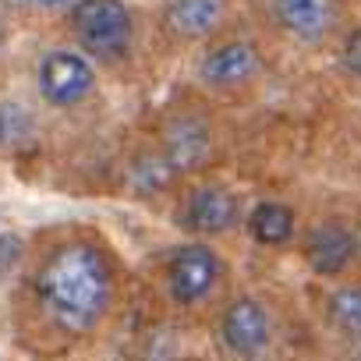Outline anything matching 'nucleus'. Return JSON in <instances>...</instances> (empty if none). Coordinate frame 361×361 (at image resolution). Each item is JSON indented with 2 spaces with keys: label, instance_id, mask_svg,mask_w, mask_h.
<instances>
[{
  "label": "nucleus",
  "instance_id": "obj_15",
  "mask_svg": "<svg viewBox=\"0 0 361 361\" xmlns=\"http://www.w3.org/2000/svg\"><path fill=\"white\" fill-rule=\"evenodd\" d=\"M15 8H36V11H54V8H68V4H78V0H8Z\"/></svg>",
  "mask_w": 361,
  "mask_h": 361
},
{
  "label": "nucleus",
  "instance_id": "obj_1",
  "mask_svg": "<svg viewBox=\"0 0 361 361\" xmlns=\"http://www.w3.org/2000/svg\"><path fill=\"white\" fill-rule=\"evenodd\" d=\"M110 266L99 248L85 241L61 245L36 276V294L54 326L64 333H89L110 305Z\"/></svg>",
  "mask_w": 361,
  "mask_h": 361
},
{
  "label": "nucleus",
  "instance_id": "obj_3",
  "mask_svg": "<svg viewBox=\"0 0 361 361\" xmlns=\"http://www.w3.org/2000/svg\"><path fill=\"white\" fill-rule=\"evenodd\" d=\"M36 82H39V96L50 106H75L92 92L96 71H92L89 57H82L75 50H54L39 61Z\"/></svg>",
  "mask_w": 361,
  "mask_h": 361
},
{
  "label": "nucleus",
  "instance_id": "obj_6",
  "mask_svg": "<svg viewBox=\"0 0 361 361\" xmlns=\"http://www.w3.org/2000/svg\"><path fill=\"white\" fill-rule=\"evenodd\" d=\"M305 255H308V266L322 276H333V273H343L354 255H357V241L350 231H343L340 224H322L312 231L308 245H305Z\"/></svg>",
  "mask_w": 361,
  "mask_h": 361
},
{
  "label": "nucleus",
  "instance_id": "obj_13",
  "mask_svg": "<svg viewBox=\"0 0 361 361\" xmlns=\"http://www.w3.org/2000/svg\"><path fill=\"white\" fill-rule=\"evenodd\" d=\"M329 319L347 336L361 340V287H343L329 298Z\"/></svg>",
  "mask_w": 361,
  "mask_h": 361
},
{
  "label": "nucleus",
  "instance_id": "obj_8",
  "mask_svg": "<svg viewBox=\"0 0 361 361\" xmlns=\"http://www.w3.org/2000/svg\"><path fill=\"white\" fill-rule=\"evenodd\" d=\"M209 156V131L195 117H177L166 124L163 135V159L173 170H192Z\"/></svg>",
  "mask_w": 361,
  "mask_h": 361
},
{
  "label": "nucleus",
  "instance_id": "obj_9",
  "mask_svg": "<svg viewBox=\"0 0 361 361\" xmlns=\"http://www.w3.org/2000/svg\"><path fill=\"white\" fill-rule=\"evenodd\" d=\"M273 11H276L280 25L287 32H294L298 39L326 36L333 18H336V4H333V0H273Z\"/></svg>",
  "mask_w": 361,
  "mask_h": 361
},
{
  "label": "nucleus",
  "instance_id": "obj_10",
  "mask_svg": "<svg viewBox=\"0 0 361 361\" xmlns=\"http://www.w3.org/2000/svg\"><path fill=\"white\" fill-rule=\"evenodd\" d=\"M234 220H238V202L224 188H206V192H195L188 199L185 224L195 234H220V231L234 227Z\"/></svg>",
  "mask_w": 361,
  "mask_h": 361
},
{
  "label": "nucleus",
  "instance_id": "obj_12",
  "mask_svg": "<svg viewBox=\"0 0 361 361\" xmlns=\"http://www.w3.org/2000/svg\"><path fill=\"white\" fill-rule=\"evenodd\" d=\"M252 234L259 245H283L294 234V213L280 202H262L252 213Z\"/></svg>",
  "mask_w": 361,
  "mask_h": 361
},
{
  "label": "nucleus",
  "instance_id": "obj_16",
  "mask_svg": "<svg viewBox=\"0 0 361 361\" xmlns=\"http://www.w3.org/2000/svg\"><path fill=\"white\" fill-rule=\"evenodd\" d=\"M354 361H361V354H357V357H354Z\"/></svg>",
  "mask_w": 361,
  "mask_h": 361
},
{
  "label": "nucleus",
  "instance_id": "obj_2",
  "mask_svg": "<svg viewBox=\"0 0 361 361\" xmlns=\"http://www.w3.org/2000/svg\"><path fill=\"white\" fill-rule=\"evenodd\" d=\"M71 29L85 54L117 61L131 47V11L121 0H78Z\"/></svg>",
  "mask_w": 361,
  "mask_h": 361
},
{
  "label": "nucleus",
  "instance_id": "obj_4",
  "mask_svg": "<svg viewBox=\"0 0 361 361\" xmlns=\"http://www.w3.org/2000/svg\"><path fill=\"white\" fill-rule=\"evenodd\" d=\"M220 276V259L213 248L206 245H185L173 259H170V269H166V287L173 294V301L180 305H195L202 301L213 283Z\"/></svg>",
  "mask_w": 361,
  "mask_h": 361
},
{
  "label": "nucleus",
  "instance_id": "obj_11",
  "mask_svg": "<svg viewBox=\"0 0 361 361\" xmlns=\"http://www.w3.org/2000/svg\"><path fill=\"white\" fill-rule=\"evenodd\" d=\"M227 11V0H170L166 4V25L180 39L206 36Z\"/></svg>",
  "mask_w": 361,
  "mask_h": 361
},
{
  "label": "nucleus",
  "instance_id": "obj_5",
  "mask_svg": "<svg viewBox=\"0 0 361 361\" xmlns=\"http://www.w3.org/2000/svg\"><path fill=\"white\" fill-rule=\"evenodd\" d=\"M224 340L234 354L255 357L269 343V315L255 298H238L224 312Z\"/></svg>",
  "mask_w": 361,
  "mask_h": 361
},
{
  "label": "nucleus",
  "instance_id": "obj_14",
  "mask_svg": "<svg viewBox=\"0 0 361 361\" xmlns=\"http://www.w3.org/2000/svg\"><path fill=\"white\" fill-rule=\"evenodd\" d=\"M343 64L361 78V29H354V32L347 36V43H343Z\"/></svg>",
  "mask_w": 361,
  "mask_h": 361
},
{
  "label": "nucleus",
  "instance_id": "obj_7",
  "mask_svg": "<svg viewBox=\"0 0 361 361\" xmlns=\"http://www.w3.org/2000/svg\"><path fill=\"white\" fill-rule=\"evenodd\" d=\"M255 68H259L255 47L245 43V39H231V43H224V47H216V50L206 54V61H202V78H206L209 85H216V89H227V85L248 82V78L255 75Z\"/></svg>",
  "mask_w": 361,
  "mask_h": 361
}]
</instances>
